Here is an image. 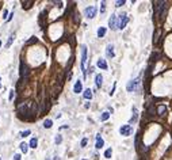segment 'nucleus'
Returning a JSON list of instances; mask_svg holds the SVG:
<instances>
[{"instance_id": "58836bf2", "label": "nucleus", "mask_w": 172, "mask_h": 160, "mask_svg": "<svg viewBox=\"0 0 172 160\" xmlns=\"http://www.w3.org/2000/svg\"><path fill=\"white\" fill-rule=\"evenodd\" d=\"M0 160H2V159H0Z\"/></svg>"}, {"instance_id": "f8f14e48", "label": "nucleus", "mask_w": 172, "mask_h": 160, "mask_svg": "<svg viewBox=\"0 0 172 160\" xmlns=\"http://www.w3.org/2000/svg\"><path fill=\"white\" fill-rule=\"evenodd\" d=\"M98 67L100 68V69H107L108 67H107V62L103 60V58H99L98 60Z\"/></svg>"}, {"instance_id": "aec40b11", "label": "nucleus", "mask_w": 172, "mask_h": 160, "mask_svg": "<svg viewBox=\"0 0 172 160\" xmlns=\"http://www.w3.org/2000/svg\"><path fill=\"white\" fill-rule=\"evenodd\" d=\"M104 35H106V29H104V27H99V30H98V37L102 38V37H104Z\"/></svg>"}, {"instance_id": "6e6552de", "label": "nucleus", "mask_w": 172, "mask_h": 160, "mask_svg": "<svg viewBox=\"0 0 172 160\" xmlns=\"http://www.w3.org/2000/svg\"><path fill=\"white\" fill-rule=\"evenodd\" d=\"M81 90H83V83L80 82V80H77L76 84H75V87H73V92L79 94V92H81Z\"/></svg>"}, {"instance_id": "4be33fe9", "label": "nucleus", "mask_w": 172, "mask_h": 160, "mask_svg": "<svg viewBox=\"0 0 172 160\" xmlns=\"http://www.w3.org/2000/svg\"><path fill=\"white\" fill-rule=\"evenodd\" d=\"M154 113H156L154 106H153V105H151L149 107H148V115H154Z\"/></svg>"}, {"instance_id": "c756f323", "label": "nucleus", "mask_w": 172, "mask_h": 160, "mask_svg": "<svg viewBox=\"0 0 172 160\" xmlns=\"http://www.w3.org/2000/svg\"><path fill=\"white\" fill-rule=\"evenodd\" d=\"M125 4V0H118V2H115V6L116 7H121V6H123Z\"/></svg>"}, {"instance_id": "a878e982", "label": "nucleus", "mask_w": 172, "mask_h": 160, "mask_svg": "<svg viewBox=\"0 0 172 160\" xmlns=\"http://www.w3.org/2000/svg\"><path fill=\"white\" fill-rule=\"evenodd\" d=\"M160 57V54L159 53H153L152 54V57H151V60H152V62H154V61H157V58Z\"/></svg>"}, {"instance_id": "412c9836", "label": "nucleus", "mask_w": 172, "mask_h": 160, "mask_svg": "<svg viewBox=\"0 0 172 160\" xmlns=\"http://www.w3.org/2000/svg\"><path fill=\"white\" fill-rule=\"evenodd\" d=\"M20 151L23 152V153H27V151H29V145L26 142H22L20 144Z\"/></svg>"}, {"instance_id": "7ed1b4c3", "label": "nucleus", "mask_w": 172, "mask_h": 160, "mask_svg": "<svg viewBox=\"0 0 172 160\" xmlns=\"http://www.w3.org/2000/svg\"><path fill=\"white\" fill-rule=\"evenodd\" d=\"M138 86H140V77H137V79H134V80H131V82H129V84H127V91L129 92H133V91H136L137 88H138Z\"/></svg>"}, {"instance_id": "cd10ccee", "label": "nucleus", "mask_w": 172, "mask_h": 160, "mask_svg": "<svg viewBox=\"0 0 172 160\" xmlns=\"http://www.w3.org/2000/svg\"><path fill=\"white\" fill-rule=\"evenodd\" d=\"M34 42H37V38L35 37H31V39H29V41L26 42V45H31V44H34Z\"/></svg>"}, {"instance_id": "473e14b6", "label": "nucleus", "mask_w": 172, "mask_h": 160, "mask_svg": "<svg viewBox=\"0 0 172 160\" xmlns=\"http://www.w3.org/2000/svg\"><path fill=\"white\" fill-rule=\"evenodd\" d=\"M12 98H14V90L10 91V100H12Z\"/></svg>"}, {"instance_id": "7c9ffc66", "label": "nucleus", "mask_w": 172, "mask_h": 160, "mask_svg": "<svg viewBox=\"0 0 172 160\" xmlns=\"http://www.w3.org/2000/svg\"><path fill=\"white\" fill-rule=\"evenodd\" d=\"M61 141H62V137H61V136L58 134L57 137H56V144H61Z\"/></svg>"}, {"instance_id": "f257e3e1", "label": "nucleus", "mask_w": 172, "mask_h": 160, "mask_svg": "<svg viewBox=\"0 0 172 160\" xmlns=\"http://www.w3.org/2000/svg\"><path fill=\"white\" fill-rule=\"evenodd\" d=\"M127 22H129V18H127V14L126 12H122L119 15V22H118V29H125L127 25Z\"/></svg>"}, {"instance_id": "2eb2a0df", "label": "nucleus", "mask_w": 172, "mask_h": 160, "mask_svg": "<svg viewBox=\"0 0 172 160\" xmlns=\"http://www.w3.org/2000/svg\"><path fill=\"white\" fill-rule=\"evenodd\" d=\"M165 111H167V107L164 106V105H161V106L157 107V114H159V115H164V113H165Z\"/></svg>"}, {"instance_id": "20e7f679", "label": "nucleus", "mask_w": 172, "mask_h": 160, "mask_svg": "<svg viewBox=\"0 0 172 160\" xmlns=\"http://www.w3.org/2000/svg\"><path fill=\"white\" fill-rule=\"evenodd\" d=\"M84 14H85V17H87L88 19L95 18V15H96V7H93V6L87 7V8H85V11H84Z\"/></svg>"}, {"instance_id": "4c0bfd02", "label": "nucleus", "mask_w": 172, "mask_h": 160, "mask_svg": "<svg viewBox=\"0 0 172 160\" xmlns=\"http://www.w3.org/2000/svg\"><path fill=\"white\" fill-rule=\"evenodd\" d=\"M83 160H85V159H83Z\"/></svg>"}, {"instance_id": "c9c22d12", "label": "nucleus", "mask_w": 172, "mask_h": 160, "mask_svg": "<svg viewBox=\"0 0 172 160\" xmlns=\"http://www.w3.org/2000/svg\"><path fill=\"white\" fill-rule=\"evenodd\" d=\"M5 17H7V10L3 11V18H5ZM7 18H8V17H7Z\"/></svg>"}, {"instance_id": "dca6fc26", "label": "nucleus", "mask_w": 172, "mask_h": 160, "mask_svg": "<svg viewBox=\"0 0 172 160\" xmlns=\"http://www.w3.org/2000/svg\"><path fill=\"white\" fill-rule=\"evenodd\" d=\"M83 97H84L85 99H91V98H92V91H91L90 88H88V90H85L84 94H83Z\"/></svg>"}, {"instance_id": "423d86ee", "label": "nucleus", "mask_w": 172, "mask_h": 160, "mask_svg": "<svg viewBox=\"0 0 172 160\" xmlns=\"http://www.w3.org/2000/svg\"><path fill=\"white\" fill-rule=\"evenodd\" d=\"M131 132H133V129H131L130 125H123V126H121V129H119V133L122 136H130Z\"/></svg>"}, {"instance_id": "5701e85b", "label": "nucleus", "mask_w": 172, "mask_h": 160, "mask_svg": "<svg viewBox=\"0 0 172 160\" xmlns=\"http://www.w3.org/2000/svg\"><path fill=\"white\" fill-rule=\"evenodd\" d=\"M108 118H110V113H107V111H104V113L100 115V119H102V121H107Z\"/></svg>"}, {"instance_id": "f03ea898", "label": "nucleus", "mask_w": 172, "mask_h": 160, "mask_svg": "<svg viewBox=\"0 0 172 160\" xmlns=\"http://www.w3.org/2000/svg\"><path fill=\"white\" fill-rule=\"evenodd\" d=\"M85 65H87V47L83 45L81 46V68L84 71V76H85Z\"/></svg>"}, {"instance_id": "39448f33", "label": "nucleus", "mask_w": 172, "mask_h": 160, "mask_svg": "<svg viewBox=\"0 0 172 160\" xmlns=\"http://www.w3.org/2000/svg\"><path fill=\"white\" fill-rule=\"evenodd\" d=\"M108 27H110L111 30H116L118 29V19H116V15L113 14L110 20H108Z\"/></svg>"}, {"instance_id": "4468645a", "label": "nucleus", "mask_w": 172, "mask_h": 160, "mask_svg": "<svg viewBox=\"0 0 172 160\" xmlns=\"http://www.w3.org/2000/svg\"><path fill=\"white\" fill-rule=\"evenodd\" d=\"M33 4H34L33 0H29V2H22V7H23V8H26V10H29Z\"/></svg>"}, {"instance_id": "e433bc0d", "label": "nucleus", "mask_w": 172, "mask_h": 160, "mask_svg": "<svg viewBox=\"0 0 172 160\" xmlns=\"http://www.w3.org/2000/svg\"><path fill=\"white\" fill-rule=\"evenodd\" d=\"M54 160H60V157H58V156H56V157H54Z\"/></svg>"}, {"instance_id": "f3484780", "label": "nucleus", "mask_w": 172, "mask_h": 160, "mask_svg": "<svg viewBox=\"0 0 172 160\" xmlns=\"http://www.w3.org/2000/svg\"><path fill=\"white\" fill-rule=\"evenodd\" d=\"M37 145H38V140H37V138H31V140H30V144H29V147L35 149V148H37Z\"/></svg>"}, {"instance_id": "1a4fd4ad", "label": "nucleus", "mask_w": 172, "mask_h": 160, "mask_svg": "<svg viewBox=\"0 0 172 160\" xmlns=\"http://www.w3.org/2000/svg\"><path fill=\"white\" fill-rule=\"evenodd\" d=\"M106 54H107V57H114V46L113 45H107L106 47Z\"/></svg>"}, {"instance_id": "6ab92c4d", "label": "nucleus", "mask_w": 172, "mask_h": 160, "mask_svg": "<svg viewBox=\"0 0 172 160\" xmlns=\"http://www.w3.org/2000/svg\"><path fill=\"white\" fill-rule=\"evenodd\" d=\"M14 39H15V34H11L10 38H8V41H7V44H5V47H10L12 45V42H14Z\"/></svg>"}, {"instance_id": "9d476101", "label": "nucleus", "mask_w": 172, "mask_h": 160, "mask_svg": "<svg viewBox=\"0 0 172 160\" xmlns=\"http://www.w3.org/2000/svg\"><path fill=\"white\" fill-rule=\"evenodd\" d=\"M160 34H161V30H160V29H157V30L154 31V35H153V45H157V44H159Z\"/></svg>"}, {"instance_id": "f704fd0d", "label": "nucleus", "mask_w": 172, "mask_h": 160, "mask_svg": "<svg viewBox=\"0 0 172 160\" xmlns=\"http://www.w3.org/2000/svg\"><path fill=\"white\" fill-rule=\"evenodd\" d=\"M14 160H20V155H15V156H14Z\"/></svg>"}, {"instance_id": "9b49d317", "label": "nucleus", "mask_w": 172, "mask_h": 160, "mask_svg": "<svg viewBox=\"0 0 172 160\" xmlns=\"http://www.w3.org/2000/svg\"><path fill=\"white\" fill-rule=\"evenodd\" d=\"M103 145H104V141H103V138L100 137V134H96V145H95V147H96L98 149H100V148L103 147Z\"/></svg>"}, {"instance_id": "393cba45", "label": "nucleus", "mask_w": 172, "mask_h": 160, "mask_svg": "<svg viewBox=\"0 0 172 160\" xmlns=\"http://www.w3.org/2000/svg\"><path fill=\"white\" fill-rule=\"evenodd\" d=\"M73 17H75L73 20H75L76 23H79V22H80V14H79V12H75V14H73Z\"/></svg>"}, {"instance_id": "0eeeda50", "label": "nucleus", "mask_w": 172, "mask_h": 160, "mask_svg": "<svg viewBox=\"0 0 172 160\" xmlns=\"http://www.w3.org/2000/svg\"><path fill=\"white\" fill-rule=\"evenodd\" d=\"M20 77L25 80H27V77H29V69L23 62H20Z\"/></svg>"}, {"instance_id": "a211bd4d", "label": "nucleus", "mask_w": 172, "mask_h": 160, "mask_svg": "<svg viewBox=\"0 0 172 160\" xmlns=\"http://www.w3.org/2000/svg\"><path fill=\"white\" fill-rule=\"evenodd\" d=\"M52 125H53L52 119H45V122H43V127H45V129H50Z\"/></svg>"}, {"instance_id": "bb28decb", "label": "nucleus", "mask_w": 172, "mask_h": 160, "mask_svg": "<svg viewBox=\"0 0 172 160\" xmlns=\"http://www.w3.org/2000/svg\"><path fill=\"white\" fill-rule=\"evenodd\" d=\"M104 11H106V3L102 2V3H100V12L104 14Z\"/></svg>"}, {"instance_id": "c85d7f7f", "label": "nucleus", "mask_w": 172, "mask_h": 160, "mask_svg": "<svg viewBox=\"0 0 172 160\" xmlns=\"http://www.w3.org/2000/svg\"><path fill=\"white\" fill-rule=\"evenodd\" d=\"M30 133H31L30 130H25V132H22V134H20V137H27V136H29Z\"/></svg>"}, {"instance_id": "ddd939ff", "label": "nucleus", "mask_w": 172, "mask_h": 160, "mask_svg": "<svg viewBox=\"0 0 172 160\" xmlns=\"http://www.w3.org/2000/svg\"><path fill=\"white\" fill-rule=\"evenodd\" d=\"M95 83H96V87H98V88H100V87H102V83H103V76H102V75H96Z\"/></svg>"}, {"instance_id": "b1692460", "label": "nucleus", "mask_w": 172, "mask_h": 160, "mask_svg": "<svg viewBox=\"0 0 172 160\" xmlns=\"http://www.w3.org/2000/svg\"><path fill=\"white\" fill-rule=\"evenodd\" d=\"M111 155H113V151H111V148H108V149L104 152V157H106V159H110Z\"/></svg>"}, {"instance_id": "2f4dec72", "label": "nucleus", "mask_w": 172, "mask_h": 160, "mask_svg": "<svg viewBox=\"0 0 172 160\" xmlns=\"http://www.w3.org/2000/svg\"><path fill=\"white\" fill-rule=\"evenodd\" d=\"M85 145H87V138H84V140H83V141H81V147H83V148H84V147H85Z\"/></svg>"}, {"instance_id": "72a5a7b5", "label": "nucleus", "mask_w": 172, "mask_h": 160, "mask_svg": "<svg viewBox=\"0 0 172 160\" xmlns=\"http://www.w3.org/2000/svg\"><path fill=\"white\" fill-rule=\"evenodd\" d=\"M12 17H14V12H11V14H10V17L7 18V22H10V20L12 19Z\"/></svg>"}]
</instances>
